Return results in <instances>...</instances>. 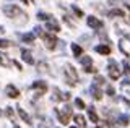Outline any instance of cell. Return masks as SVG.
Here are the masks:
<instances>
[{"mask_svg":"<svg viewBox=\"0 0 130 128\" xmlns=\"http://www.w3.org/2000/svg\"><path fill=\"white\" fill-rule=\"evenodd\" d=\"M55 115L57 118H59L60 123H63V125H67L68 122H70V115H72V107L70 105H65L62 110L55 109Z\"/></svg>","mask_w":130,"mask_h":128,"instance_id":"1","label":"cell"},{"mask_svg":"<svg viewBox=\"0 0 130 128\" xmlns=\"http://www.w3.org/2000/svg\"><path fill=\"white\" fill-rule=\"evenodd\" d=\"M65 75H68V76H70V78H67L68 84H70V86H75L76 81H78V73L75 71L73 65H70V63H67V65H65Z\"/></svg>","mask_w":130,"mask_h":128,"instance_id":"2","label":"cell"},{"mask_svg":"<svg viewBox=\"0 0 130 128\" xmlns=\"http://www.w3.org/2000/svg\"><path fill=\"white\" fill-rule=\"evenodd\" d=\"M107 71H109V76H111V79H117V78L120 76V71H119V68H117V63L114 62V60H111V62H109Z\"/></svg>","mask_w":130,"mask_h":128,"instance_id":"3","label":"cell"},{"mask_svg":"<svg viewBox=\"0 0 130 128\" xmlns=\"http://www.w3.org/2000/svg\"><path fill=\"white\" fill-rule=\"evenodd\" d=\"M41 36H42V41L46 42V46L49 47V49H54V47L57 46V37H55V36L47 34V33H44V34H41Z\"/></svg>","mask_w":130,"mask_h":128,"instance_id":"4","label":"cell"},{"mask_svg":"<svg viewBox=\"0 0 130 128\" xmlns=\"http://www.w3.org/2000/svg\"><path fill=\"white\" fill-rule=\"evenodd\" d=\"M3 11H5V15L10 16V18L16 16V15H21V10H20L18 7H15V5H7L5 8H3Z\"/></svg>","mask_w":130,"mask_h":128,"instance_id":"5","label":"cell"},{"mask_svg":"<svg viewBox=\"0 0 130 128\" xmlns=\"http://www.w3.org/2000/svg\"><path fill=\"white\" fill-rule=\"evenodd\" d=\"M32 88H34L36 91H38V96H42V94H46V91H47V84L44 81H36V83H32Z\"/></svg>","mask_w":130,"mask_h":128,"instance_id":"6","label":"cell"},{"mask_svg":"<svg viewBox=\"0 0 130 128\" xmlns=\"http://www.w3.org/2000/svg\"><path fill=\"white\" fill-rule=\"evenodd\" d=\"M88 25L93 28V29H101L103 28V21H99L98 18H94V16H89L88 18Z\"/></svg>","mask_w":130,"mask_h":128,"instance_id":"7","label":"cell"},{"mask_svg":"<svg viewBox=\"0 0 130 128\" xmlns=\"http://www.w3.org/2000/svg\"><path fill=\"white\" fill-rule=\"evenodd\" d=\"M46 26H47V29L51 31V33H52V31H54V33H57V31H60V26H59V23H57L54 18H52V19L49 18V19H47V25H46Z\"/></svg>","mask_w":130,"mask_h":128,"instance_id":"8","label":"cell"},{"mask_svg":"<svg viewBox=\"0 0 130 128\" xmlns=\"http://www.w3.org/2000/svg\"><path fill=\"white\" fill-rule=\"evenodd\" d=\"M5 91H7V96H8V97H13V99H16V97L20 96V91L16 89V88H15L13 84H8Z\"/></svg>","mask_w":130,"mask_h":128,"instance_id":"9","label":"cell"},{"mask_svg":"<svg viewBox=\"0 0 130 128\" xmlns=\"http://www.w3.org/2000/svg\"><path fill=\"white\" fill-rule=\"evenodd\" d=\"M91 94H93V97H94V99H98V101L103 97V93H101V89L96 84H91Z\"/></svg>","mask_w":130,"mask_h":128,"instance_id":"10","label":"cell"},{"mask_svg":"<svg viewBox=\"0 0 130 128\" xmlns=\"http://www.w3.org/2000/svg\"><path fill=\"white\" fill-rule=\"evenodd\" d=\"M96 52L101 55H109L111 54V49H109L107 46H96Z\"/></svg>","mask_w":130,"mask_h":128,"instance_id":"11","label":"cell"},{"mask_svg":"<svg viewBox=\"0 0 130 128\" xmlns=\"http://www.w3.org/2000/svg\"><path fill=\"white\" fill-rule=\"evenodd\" d=\"M13 62H10V60L7 58V54H3V52H0V65L3 67H10Z\"/></svg>","mask_w":130,"mask_h":128,"instance_id":"12","label":"cell"},{"mask_svg":"<svg viewBox=\"0 0 130 128\" xmlns=\"http://www.w3.org/2000/svg\"><path fill=\"white\" fill-rule=\"evenodd\" d=\"M72 50H73V55H75L76 58L81 57V54H83V50H81V47L78 44H72Z\"/></svg>","mask_w":130,"mask_h":128,"instance_id":"13","label":"cell"},{"mask_svg":"<svg viewBox=\"0 0 130 128\" xmlns=\"http://www.w3.org/2000/svg\"><path fill=\"white\" fill-rule=\"evenodd\" d=\"M18 114H20V117H21V118L24 120V122L28 123V125H31V120H29V115H28L26 112H24V110L21 109V107H18Z\"/></svg>","mask_w":130,"mask_h":128,"instance_id":"14","label":"cell"},{"mask_svg":"<svg viewBox=\"0 0 130 128\" xmlns=\"http://www.w3.org/2000/svg\"><path fill=\"white\" fill-rule=\"evenodd\" d=\"M21 57H23L24 62H26V63H29V65H31V63H34V60H32V57H31V54H29V52L23 50V52H21Z\"/></svg>","mask_w":130,"mask_h":128,"instance_id":"15","label":"cell"},{"mask_svg":"<svg viewBox=\"0 0 130 128\" xmlns=\"http://www.w3.org/2000/svg\"><path fill=\"white\" fill-rule=\"evenodd\" d=\"M80 62L81 65L86 68V67H91V57H88V55H83V57H80Z\"/></svg>","mask_w":130,"mask_h":128,"instance_id":"16","label":"cell"},{"mask_svg":"<svg viewBox=\"0 0 130 128\" xmlns=\"http://www.w3.org/2000/svg\"><path fill=\"white\" fill-rule=\"evenodd\" d=\"M88 115H89V120H91V122H93V123H98V120H99V118H98V115H96V112H94V110H93V107H91V109H89V110H88Z\"/></svg>","mask_w":130,"mask_h":128,"instance_id":"17","label":"cell"},{"mask_svg":"<svg viewBox=\"0 0 130 128\" xmlns=\"http://www.w3.org/2000/svg\"><path fill=\"white\" fill-rule=\"evenodd\" d=\"M75 122H76V125H80L81 128H85V126H86V122H85V117H81V115H76V117H75Z\"/></svg>","mask_w":130,"mask_h":128,"instance_id":"18","label":"cell"},{"mask_svg":"<svg viewBox=\"0 0 130 128\" xmlns=\"http://www.w3.org/2000/svg\"><path fill=\"white\" fill-rule=\"evenodd\" d=\"M23 41L28 42V44H32V41H34V34H31V33L24 34V36H23Z\"/></svg>","mask_w":130,"mask_h":128,"instance_id":"19","label":"cell"},{"mask_svg":"<svg viewBox=\"0 0 130 128\" xmlns=\"http://www.w3.org/2000/svg\"><path fill=\"white\" fill-rule=\"evenodd\" d=\"M109 16H124V11L122 10H112V11H109Z\"/></svg>","mask_w":130,"mask_h":128,"instance_id":"20","label":"cell"},{"mask_svg":"<svg viewBox=\"0 0 130 128\" xmlns=\"http://www.w3.org/2000/svg\"><path fill=\"white\" fill-rule=\"evenodd\" d=\"M119 123H120V125H128V117L120 115V117H119Z\"/></svg>","mask_w":130,"mask_h":128,"instance_id":"21","label":"cell"},{"mask_svg":"<svg viewBox=\"0 0 130 128\" xmlns=\"http://www.w3.org/2000/svg\"><path fill=\"white\" fill-rule=\"evenodd\" d=\"M11 42L8 41V39H0V47H10Z\"/></svg>","mask_w":130,"mask_h":128,"instance_id":"22","label":"cell"},{"mask_svg":"<svg viewBox=\"0 0 130 128\" xmlns=\"http://www.w3.org/2000/svg\"><path fill=\"white\" fill-rule=\"evenodd\" d=\"M72 10L75 11V15H76L78 18H80V16H83V11H81V10L78 8V7H75V5H73V7H72Z\"/></svg>","mask_w":130,"mask_h":128,"instance_id":"23","label":"cell"},{"mask_svg":"<svg viewBox=\"0 0 130 128\" xmlns=\"http://www.w3.org/2000/svg\"><path fill=\"white\" fill-rule=\"evenodd\" d=\"M38 18L39 19H46V21H47V19H49V15L44 13V11H39V13H38Z\"/></svg>","mask_w":130,"mask_h":128,"instance_id":"24","label":"cell"},{"mask_svg":"<svg viewBox=\"0 0 130 128\" xmlns=\"http://www.w3.org/2000/svg\"><path fill=\"white\" fill-rule=\"evenodd\" d=\"M75 105L78 107V109H85V102L81 101V99H76V101H75Z\"/></svg>","mask_w":130,"mask_h":128,"instance_id":"25","label":"cell"},{"mask_svg":"<svg viewBox=\"0 0 130 128\" xmlns=\"http://www.w3.org/2000/svg\"><path fill=\"white\" fill-rule=\"evenodd\" d=\"M7 115H8V118H10V120H13V118H15V115H13V110H11V107H7Z\"/></svg>","mask_w":130,"mask_h":128,"instance_id":"26","label":"cell"},{"mask_svg":"<svg viewBox=\"0 0 130 128\" xmlns=\"http://www.w3.org/2000/svg\"><path fill=\"white\" fill-rule=\"evenodd\" d=\"M124 68H125V73L130 75V63L128 62H124Z\"/></svg>","mask_w":130,"mask_h":128,"instance_id":"27","label":"cell"},{"mask_svg":"<svg viewBox=\"0 0 130 128\" xmlns=\"http://www.w3.org/2000/svg\"><path fill=\"white\" fill-rule=\"evenodd\" d=\"M104 83V79L101 78V76H96V84H103Z\"/></svg>","mask_w":130,"mask_h":128,"instance_id":"28","label":"cell"},{"mask_svg":"<svg viewBox=\"0 0 130 128\" xmlns=\"http://www.w3.org/2000/svg\"><path fill=\"white\" fill-rule=\"evenodd\" d=\"M107 94H109V96H114V88H111V86L107 88Z\"/></svg>","mask_w":130,"mask_h":128,"instance_id":"29","label":"cell"},{"mask_svg":"<svg viewBox=\"0 0 130 128\" xmlns=\"http://www.w3.org/2000/svg\"><path fill=\"white\" fill-rule=\"evenodd\" d=\"M124 84H130V78H125L124 79Z\"/></svg>","mask_w":130,"mask_h":128,"instance_id":"30","label":"cell"},{"mask_svg":"<svg viewBox=\"0 0 130 128\" xmlns=\"http://www.w3.org/2000/svg\"><path fill=\"white\" fill-rule=\"evenodd\" d=\"M3 33H5V29H3V28H2V26H0V36H2Z\"/></svg>","mask_w":130,"mask_h":128,"instance_id":"31","label":"cell"},{"mask_svg":"<svg viewBox=\"0 0 130 128\" xmlns=\"http://www.w3.org/2000/svg\"><path fill=\"white\" fill-rule=\"evenodd\" d=\"M21 2H23V3H28V0H21Z\"/></svg>","mask_w":130,"mask_h":128,"instance_id":"32","label":"cell"},{"mask_svg":"<svg viewBox=\"0 0 130 128\" xmlns=\"http://www.w3.org/2000/svg\"><path fill=\"white\" fill-rule=\"evenodd\" d=\"M0 115H2V110H0Z\"/></svg>","mask_w":130,"mask_h":128,"instance_id":"33","label":"cell"},{"mask_svg":"<svg viewBox=\"0 0 130 128\" xmlns=\"http://www.w3.org/2000/svg\"><path fill=\"white\" fill-rule=\"evenodd\" d=\"M72 128H76V126H72Z\"/></svg>","mask_w":130,"mask_h":128,"instance_id":"34","label":"cell"},{"mask_svg":"<svg viewBox=\"0 0 130 128\" xmlns=\"http://www.w3.org/2000/svg\"><path fill=\"white\" fill-rule=\"evenodd\" d=\"M15 128H20V126H15Z\"/></svg>","mask_w":130,"mask_h":128,"instance_id":"35","label":"cell"}]
</instances>
